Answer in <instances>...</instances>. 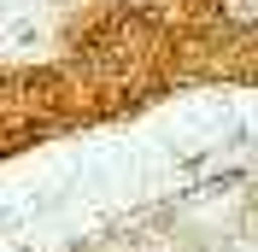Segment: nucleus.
Masks as SVG:
<instances>
[{"instance_id":"nucleus-1","label":"nucleus","mask_w":258,"mask_h":252,"mask_svg":"<svg viewBox=\"0 0 258 252\" xmlns=\"http://www.w3.org/2000/svg\"><path fill=\"white\" fill-rule=\"evenodd\" d=\"M217 6H223L235 24H258V0H217Z\"/></svg>"}]
</instances>
